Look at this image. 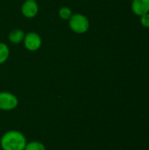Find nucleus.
Returning <instances> with one entry per match:
<instances>
[{
  "label": "nucleus",
  "instance_id": "nucleus-1",
  "mask_svg": "<svg viewBox=\"0 0 149 150\" xmlns=\"http://www.w3.org/2000/svg\"><path fill=\"white\" fill-rule=\"evenodd\" d=\"M26 138L18 130H10L4 133L0 139V147L3 150H25Z\"/></svg>",
  "mask_w": 149,
  "mask_h": 150
},
{
  "label": "nucleus",
  "instance_id": "nucleus-2",
  "mask_svg": "<svg viewBox=\"0 0 149 150\" xmlns=\"http://www.w3.org/2000/svg\"><path fill=\"white\" fill-rule=\"evenodd\" d=\"M68 22L70 30L77 34L87 33L90 26L89 18L82 13H73Z\"/></svg>",
  "mask_w": 149,
  "mask_h": 150
},
{
  "label": "nucleus",
  "instance_id": "nucleus-3",
  "mask_svg": "<svg viewBox=\"0 0 149 150\" xmlns=\"http://www.w3.org/2000/svg\"><path fill=\"white\" fill-rule=\"evenodd\" d=\"M23 44L25 48L29 52H36L42 46V39L36 32H28L25 34Z\"/></svg>",
  "mask_w": 149,
  "mask_h": 150
},
{
  "label": "nucleus",
  "instance_id": "nucleus-4",
  "mask_svg": "<svg viewBox=\"0 0 149 150\" xmlns=\"http://www.w3.org/2000/svg\"><path fill=\"white\" fill-rule=\"evenodd\" d=\"M18 105V99L16 95L9 91H0V110L12 111Z\"/></svg>",
  "mask_w": 149,
  "mask_h": 150
},
{
  "label": "nucleus",
  "instance_id": "nucleus-5",
  "mask_svg": "<svg viewBox=\"0 0 149 150\" xmlns=\"http://www.w3.org/2000/svg\"><path fill=\"white\" fill-rule=\"evenodd\" d=\"M39 4L36 0H25L21 4V13L26 18H33L39 13Z\"/></svg>",
  "mask_w": 149,
  "mask_h": 150
},
{
  "label": "nucleus",
  "instance_id": "nucleus-6",
  "mask_svg": "<svg viewBox=\"0 0 149 150\" xmlns=\"http://www.w3.org/2000/svg\"><path fill=\"white\" fill-rule=\"evenodd\" d=\"M131 9L133 12L139 17L149 13V0H133Z\"/></svg>",
  "mask_w": 149,
  "mask_h": 150
},
{
  "label": "nucleus",
  "instance_id": "nucleus-7",
  "mask_svg": "<svg viewBox=\"0 0 149 150\" xmlns=\"http://www.w3.org/2000/svg\"><path fill=\"white\" fill-rule=\"evenodd\" d=\"M25 34V33L23 30H21L19 28H15L8 33V40L11 43L18 45V44H20L21 42H23Z\"/></svg>",
  "mask_w": 149,
  "mask_h": 150
},
{
  "label": "nucleus",
  "instance_id": "nucleus-8",
  "mask_svg": "<svg viewBox=\"0 0 149 150\" xmlns=\"http://www.w3.org/2000/svg\"><path fill=\"white\" fill-rule=\"evenodd\" d=\"M10 57L9 46L4 42H0V65L5 63Z\"/></svg>",
  "mask_w": 149,
  "mask_h": 150
},
{
  "label": "nucleus",
  "instance_id": "nucleus-9",
  "mask_svg": "<svg viewBox=\"0 0 149 150\" xmlns=\"http://www.w3.org/2000/svg\"><path fill=\"white\" fill-rule=\"evenodd\" d=\"M25 150H46V147L40 142L32 141V142L26 143L25 147Z\"/></svg>",
  "mask_w": 149,
  "mask_h": 150
},
{
  "label": "nucleus",
  "instance_id": "nucleus-10",
  "mask_svg": "<svg viewBox=\"0 0 149 150\" xmlns=\"http://www.w3.org/2000/svg\"><path fill=\"white\" fill-rule=\"evenodd\" d=\"M59 17L62 19V20H68L70 18V17L72 16L73 14V11L72 10L68 7V6H62L60 8L59 10Z\"/></svg>",
  "mask_w": 149,
  "mask_h": 150
},
{
  "label": "nucleus",
  "instance_id": "nucleus-11",
  "mask_svg": "<svg viewBox=\"0 0 149 150\" xmlns=\"http://www.w3.org/2000/svg\"><path fill=\"white\" fill-rule=\"evenodd\" d=\"M141 24L143 27L149 28V13L142 15L141 17Z\"/></svg>",
  "mask_w": 149,
  "mask_h": 150
}]
</instances>
